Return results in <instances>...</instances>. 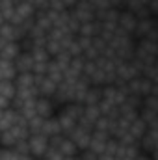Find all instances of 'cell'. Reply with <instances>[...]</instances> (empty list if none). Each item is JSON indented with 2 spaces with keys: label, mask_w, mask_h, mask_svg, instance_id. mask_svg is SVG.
I'll use <instances>...</instances> for the list:
<instances>
[{
  "label": "cell",
  "mask_w": 158,
  "mask_h": 160,
  "mask_svg": "<svg viewBox=\"0 0 158 160\" xmlns=\"http://www.w3.org/2000/svg\"><path fill=\"white\" fill-rule=\"evenodd\" d=\"M41 134H43L45 138H50V136L62 134V130H60V125H58V119H56V116H52V118H48V119L43 121V127H41Z\"/></svg>",
  "instance_id": "9c48e42d"
},
{
  "label": "cell",
  "mask_w": 158,
  "mask_h": 160,
  "mask_svg": "<svg viewBox=\"0 0 158 160\" xmlns=\"http://www.w3.org/2000/svg\"><path fill=\"white\" fill-rule=\"evenodd\" d=\"M13 84H15V89H30V88H36L34 86V75L32 73H19L13 78Z\"/></svg>",
  "instance_id": "8fae6325"
},
{
  "label": "cell",
  "mask_w": 158,
  "mask_h": 160,
  "mask_svg": "<svg viewBox=\"0 0 158 160\" xmlns=\"http://www.w3.org/2000/svg\"><path fill=\"white\" fill-rule=\"evenodd\" d=\"M45 50L48 52L50 58H54V56H58L60 52H63L62 43H60V41H54V39H47V43H45Z\"/></svg>",
  "instance_id": "ac0fdd59"
},
{
  "label": "cell",
  "mask_w": 158,
  "mask_h": 160,
  "mask_svg": "<svg viewBox=\"0 0 158 160\" xmlns=\"http://www.w3.org/2000/svg\"><path fill=\"white\" fill-rule=\"evenodd\" d=\"M4 22H6V21H4V19H2V15H0V26H2Z\"/></svg>",
  "instance_id": "484cf974"
},
{
  "label": "cell",
  "mask_w": 158,
  "mask_h": 160,
  "mask_svg": "<svg viewBox=\"0 0 158 160\" xmlns=\"http://www.w3.org/2000/svg\"><path fill=\"white\" fill-rule=\"evenodd\" d=\"M43 121L45 119H41V118H32V119L28 121V132L30 134H41V127H43Z\"/></svg>",
  "instance_id": "44dd1931"
},
{
  "label": "cell",
  "mask_w": 158,
  "mask_h": 160,
  "mask_svg": "<svg viewBox=\"0 0 158 160\" xmlns=\"http://www.w3.org/2000/svg\"><path fill=\"white\" fill-rule=\"evenodd\" d=\"M153 28H156V17L140 19V21L136 22V28H134V32H132V38H134L136 41L143 39V38L147 36V32H149V30H153Z\"/></svg>",
  "instance_id": "5b68a950"
},
{
  "label": "cell",
  "mask_w": 158,
  "mask_h": 160,
  "mask_svg": "<svg viewBox=\"0 0 158 160\" xmlns=\"http://www.w3.org/2000/svg\"><path fill=\"white\" fill-rule=\"evenodd\" d=\"M15 84H13V80H2V88H0V97H4V99H7V101H11L13 97H15Z\"/></svg>",
  "instance_id": "e0dca14e"
},
{
  "label": "cell",
  "mask_w": 158,
  "mask_h": 160,
  "mask_svg": "<svg viewBox=\"0 0 158 160\" xmlns=\"http://www.w3.org/2000/svg\"><path fill=\"white\" fill-rule=\"evenodd\" d=\"M32 65H34V60L30 56V52H21L15 60H13V67L19 73H32Z\"/></svg>",
  "instance_id": "8992f818"
},
{
  "label": "cell",
  "mask_w": 158,
  "mask_h": 160,
  "mask_svg": "<svg viewBox=\"0 0 158 160\" xmlns=\"http://www.w3.org/2000/svg\"><path fill=\"white\" fill-rule=\"evenodd\" d=\"M102 95H101V88L97 86H89L86 95H84V106H97L101 102Z\"/></svg>",
  "instance_id": "30bf717a"
},
{
  "label": "cell",
  "mask_w": 158,
  "mask_h": 160,
  "mask_svg": "<svg viewBox=\"0 0 158 160\" xmlns=\"http://www.w3.org/2000/svg\"><path fill=\"white\" fill-rule=\"evenodd\" d=\"M69 11L75 15V19L78 21L80 24H84V22H93V21H95V9H93L86 0H77V4H75Z\"/></svg>",
  "instance_id": "7a4b0ae2"
},
{
  "label": "cell",
  "mask_w": 158,
  "mask_h": 160,
  "mask_svg": "<svg viewBox=\"0 0 158 160\" xmlns=\"http://www.w3.org/2000/svg\"><path fill=\"white\" fill-rule=\"evenodd\" d=\"M17 77V71L13 67V62L0 60V80H13Z\"/></svg>",
  "instance_id": "9a60e30c"
},
{
  "label": "cell",
  "mask_w": 158,
  "mask_h": 160,
  "mask_svg": "<svg viewBox=\"0 0 158 160\" xmlns=\"http://www.w3.org/2000/svg\"><path fill=\"white\" fill-rule=\"evenodd\" d=\"M52 60H54V63H56V65H58V67H60L62 71H65V69L69 67V62H71V56H69V54H67V52L63 50V52H60L58 56H54Z\"/></svg>",
  "instance_id": "ffe728a7"
},
{
  "label": "cell",
  "mask_w": 158,
  "mask_h": 160,
  "mask_svg": "<svg viewBox=\"0 0 158 160\" xmlns=\"http://www.w3.org/2000/svg\"><path fill=\"white\" fill-rule=\"evenodd\" d=\"M82 118H86L87 121L95 123V121L101 118V110H99V106H84V116H82Z\"/></svg>",
  "instance_id": "d6986e66"
},
{
  "label": "cell",
  "mask_w": 158,
  "mask_h": 160,
  "mask_svg": "<svg viewBox=\"0 0 158 160\" xmlns=\"http://www.w3.org/2000/svg\"><path fill=\"white\" fill-rule=\"evenodd\" d=\"M58 151L63 155V158H71V157H77V155H78V149H77V145H75V143H73L69 138H63V142L60 143Z\"/></svg>",
  "instance_id": "5bb4252c"
},
{
  "label": "cell",
  "mask_w": 158,
  "mask_h": 160,
  "mask_svg": "<svg viewBox=\"0 0 158 160\" xmlns=\"http://www.w3.org/2000/svg\"><path fill=\"white\" fill-rule=\"evenodd\" d=\"M21 47L19 43H4V47L0 48V60H6V62H13L19 54H21Z\"/></svg>",
  "instance_id": "ba28073f"
},
{
  "label": "cell",
  "mask_w": 158,
  "mask_h": 160,
  "mask_svg": "<svg viewBox=\"0 0 158 160\" xmlns=\"http://www.w3.org/2000/svg\"><path fill=\"white\" fill-rule=\"evenodd\" d=\"M34 106H36V116L41 119H48V118L56 116V110H58L54 106L52 99H48V97H37Z\"/></svg>",
  "instance_id": "3957f363"
},
{
  "label": "cell",
  "mask_w": 158,
  "mask_h": 160,
  "mask_svg": "<svg viewBox=\"0 0 158 160\" xmlns=\"http://www.w3.org/2000/svg\"><path fill=\"white\" fill-rule=\"evenodd\" d=\"M62 4H63V8H65V9H71V8L77 4V0H62Z\"/></svg>",
  "instance_id": "d4e9b609"
},
{
  "label": "cell",
  "mask_w": 158,
  "mask_h": 160,
  "mask_svg": "<svg viewBox=\"0 0 158 160\" xmlns=\"http://www.w3.org/2000/svg\"><path fill=\"white\" fill-rule=\"evenodd\" d=\"M30 56H32V60H34V63H39V62H50L52 58L48 56V52L45 50V47H34L32 50H30Z\"/></svg>",
  "instance_id": "2e32d148"
},
{
  "label": "cell",
  "mask_w": 158,
  "mask_h": 160,
  "mask_svg": "<svg viewBox=\"0 0 158 160\" xmlns=\"http://www.w3.org/2000/svg\"><path fill=\"white\" fill-rule=\"evenodd\" d=\"M34 24H36L37 28H41L43 32H47V34L52 30V22H50L47 11H36V15H34Z\"/></svg>",
  "instance_id": "7c38bea8"
},
{
  "label": "cell",
  "mask_w": 158,
  "mask_h": 160,
  "mask_svg": "<svg viewBox=\"0 0 158 160\" xmlns=\"http://www.w3.org/2000/svg\"><path fill=\"white\" fill-rule=\"evenodd\" d=\"M136 22H138V19H136V15H134V13L126 11V9H119L117 26L121 28V30H125L126 34H130V36H132V32H134V28H136Z\"/></svg>",
  "instance_id": "277c9868"
},
{
  "label": "cell",
  "mask_w": 158,
  "mask_h": 160,
  "mask_svg": "<svg viewBox=\"0 0 158 160\" xmlns=\"http://www.w3.org/2000/svg\"><path fill=\"white\" fill-rule=\"evenodd\" d=\"M0 88H2V80H0Z\"/></svg>",
  "instance_id": "83f0119b"
},
{
  "label": "cell",
  "mask_w": 158,
  "mask_h": 160,
  "mask_svg": "<svg viewBox=\"0 0 158 160\" xmlns=\"http://www.w3.org/2000/svg\"><path fill=\"white\" fill-rule=\"evenodd\" d=\"M2 47H4V41L0 39V48H2Z\"/></svg>",
  "instance_id": "4316f807"
},
{
  "label": "cell",
  "mask_w": 158,
  "mask_h": 160,
  "mask_svg": "<svg viewBox=\"0 0 158 160\" xmlns=\"http://www.w3.org/2000/svg\"><path fill=\"white\" fill-rule=\"evenodd\" d=\"M28 149H30L32 158L41 160L48 149V138H45L43 134H30L28 136Z\"/></svg>",
  "instance_id": "6da1fadb"
},
{
  "label": "cell",
  "mask_w": 158,
  "mask_h": 160,
  "mask_svg": "<svg viewBox=\"0 0 158 160\" xmlns=\"http://www.w3.org/2000/svg\"><path fill=\"white\" fill-rule=\"evenodd\" d=\"M15 13H17L22 21H26V19H34L36 9H34V6H32L28 0H17V2H15Z\"/></svg>",
  "instance_id": "52a82bcc"
},
{
  "label": "cell",
  "mask_w": 158,
  "mask_h": 160,
  "mask_svg": "<svg viewBox=\"0 0 158 160\" xmlns=\"http://www.w3.org/2000/svg\"><path fill=\"white\" fill-rule=\"evenodd\" d=\"M145 6H147V9H149L151 17H156V13H158V0H151V2H147Z\"/></svg>",
  "instance_id": "603a6c76"
},
{
  "label": "cell",
  "mask_w": 158,
  "mask_h": 160,
  "mask_svg": "<svg viewBox=\"0 0 158 160\" xmlns=\"http://www.w3.org/2000/svg\"><path fill=\"white\" fill-rule=\"evenodd\" d=\"M41 160H63V155H62L58 149H50V147H48Z\"/></svg>",
  "instance_id": "7402d4cb"
},
{
  "label": "cell",
  "mask_w": 158,
  "mask_h": 160,
  "mask_svg": "<svg viewBox=\"0 0 158 160\" xmlns=\"http://www.w3.org/2000/svg\"><path fill=\"white\" fill-rule=\"evenodd\" d=\"M45 77H47V78H50L56 86H58V84L63 80V71L54 63V60H50V62H48V65H47V75H45Z\"/></svg>",
  "instance_id": "4fadbf2b"
},
{
  "label": "cell",
  "mask_w": 158,
  "mask_h": 160,
  "mask_svg": "<svg viewBox=\"0 0 158 160\" xmlns=\"http://www.w3.org/2000/svg\"><path fill=\"white\" fill-rule=\"evenodd\" d=\"M143 39L151 41V43H158V30H156V28H153V30H149V32H147V36H145Z\"/></svg>",
  "instance_id": "cb8c5ba5"
}]
</instances>
